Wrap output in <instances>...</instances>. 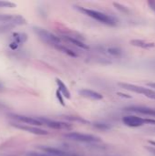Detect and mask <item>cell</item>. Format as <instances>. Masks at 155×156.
Listing matches in <instances>:
<instances>
[{"mask_svg": "<svg viewBox=\"0 0 155 156\" xmlns=\"http://www.w3.org/2000/svg\"><path fill=\"white\" fill-rule=\"evenodd\" d=\"M26 22L21 16L0 15V31H6L16 26L25 25Z\"/></svg>", "mask_w": 155, "mask_h": 156, "instance_id": "6da1fadb", "label": "cell"}, {"mask_svg": "<svg viewBox=\"0 0 155 156\" xmlns=\"http://www.w3.org/2000/svg\"><path fill=\"white\" fill-rule=\"evenodd\" d=\"M81 12L85 13L87 16L92 17L93 19H96L98 20L99 22L100 23H103L105 25H108V26H115L117 21L114 17L107 15V14H104L102 12H100V11H97V10H92V9H88V8H83V7H78Z\"/></svg>", "mask_w": 155, "mask_h": 156, "instance_id": "7a4b0ae2", "label": "cell"}, {"mask_svg": "<svg viewBox=\"0 0 155 156\" xmlns=\"http://www.w3.org/2000/svg\"><path fill=\"white\" fill-rule=\"evenodd\" d=\"M34 31L36 32V34L46 43L49 44V45H52L54 47L58 46V45H60V38L58 37H57L56 35L52 34L51 32L44 29V28H41V27H34Z\"/></svg>", "mask_w": 155, "mask_h": 156, "instance_id": "3957f363", "label": "cell"}, {"mask_svg": "<svg viewBox=\"0 0 155 156\" xmlns=\"http://www.w3.org/2000/svg\"><path fill=\"white\" fill-rule=\"evenodd\" d=\"M118 85L124 89V90H130V91H132V92H136V93H139V94H143L144 96L150 98V99H153L155 100V90H150V89H146V88H143V87H140V86H136V85H133V84H129V83H118Z\"/></svg>", "mask_w": 155, "mask_h": 156, "instance_id": "277c9868", "label": "cell"}, {"mask_svg": "<svg viewBox=\"0 0 155 156\" xmlns=\"http://www.w3.org/2000/svg\"><path fill=\"white\" fill-rule=\"evenodd\" d=\"M65 137L71 141L76 142H81V143H96L100 142V139L97 136L91 135V134H85V133H69L65 134Z\"/></svg>", "mask_w": 155, "mask_h": 156, "instance_id": "5b68a950", "label": "cell"}, {"mask_svg": "<svg viewBox=\"0 0 155 156\" xmlns=\"http://www.w3.org/2000/svg\"><path fill=\"white\" fill-rule=\"evenodd\" d=\"M43 125H46L51 129L54 130H69L71 129V126L66 122H57V121H52L48 119H44V118H38L37 119Z\"/></svg>", "mask_w": 155, "mask_h": 156, "instance_id": "8992f818", "label": "cell"}, {"mask_svg": "<svg viewBox=\"0 0 155 156\" xmlns=\"http://www.w3.org/2000/svg\"><path fill=\"white\" fill-rule=\"evenodd\" d=\"M122 122L125 125L129 127H140L145 124V120L143 118L131 115V116H125L122 119Z\"/></svg>", "mask_w": 155, "mask_h": 156, "instance_id": "52a82bcc", "label": "cell"}, {"mask_svg": "<svg viewBox=\"0 0 155 156\" xmlns=\"http://www.w3.org/2000/svg\"><path fill=\"white\" fill-rule=\"evenodd\" d=\"M128 112H137L140 114L147 115V116H153L155 117V109H151L148 107H143V106H130L125 109Z\"/></svg>", "mask_w": 155, "mask_h": 156, "instance_id": "ba28073f", "label": "cell"}, {"mask_svg": "<svg viewBox=\"0 0 155 156\" xmlns=\"http://www.w3.org/2000/svg\"><path fill=\"white\" fill-rule=\"evenodd\" d=\"M12 125L17 129H20V130H23V131H26L27 133H34V134H37V135H47L48 134V132L43 130V129H40V128H37V127H35V126H30V125H22V124H15V123H12Z\"/></svg>", "mask_w": 155, "mask_h": 156, "instance_id": "9c48e42d", "label": "cell"}, {"mask_svg": "<svg viewBox=\"0 0 155 156\" xmlns=\"http://www.w3.org/2000/svg\"><path fill=\"white\" fill-rule=\"evenodd\" d=\"M14 119L21 122H24V123H26L30 126H37V125H43L37 119H35V118H32V117H27V116H22V115H11Z\"/></svg>", "mask_w": 155, "mask_h": 156, "instance_id": "30bf717a", "label": "cell"}, {"mask_svg": "<svg viewBox=\"0 0 155 156\" xmlns=\"http://www.w3.org/2000/svg\"><path fill=\"white\" fill-rule=\"evenodd\" d=\"M79 94L85 98H89V99H91L94 101H100V100H102V98H103V96L100 93L91 90H87V89L79 90Z\"/></svg>", "mask_w": 155, "mask_h": 156, "instance_id": "8fae6325", "label": "cell"}, {"mask_svg": "<svg viewBox=\"0 0 155 156\" xmlns=\"http://www.w3.org/2000/svg\"><path fill=\"white\" fill-rule=\"evenodd\" d=\"M131 44L132 46L139 47L142 48H154L155 47L154 43L147 42V41L142 40V39H132V40H131Z\"/></svg>", "mask_w": 155, "mask_h": 156, "instance_id": "7c38bea8", "label": "cell"}, {"mask_svg": "<svg viewBox=\"0 0 155 156\" xmlns=\"http://www.w3.org/2000/svg\"><path fill=\"white\" fill-rule=\"evenodd\" d=\"M56 82H57V84H58V91L60 92V94H61L64 98L69 99V98H70V92H69L68 87L65 85V83L62 82L59 79H56Z\"/></svg>", "mask_w": 155, "mask_h": 156, "instance_id": "4fadbf2b", "label": "cell"}, {"mask_svg": "<svg viewBox=\"0 0 155 156\" xmlns=\"http://www.w3.org/2000/svg\"><path fill=\"white\" fill-rule=\"evenodd\" d=\"M26 40V35L22 33H16L14 34V42L11 44H21Z\"/></svg>", "mask_w": 155, "mask_h": 156, "instance_id": "5bb4252c", "label": "cell"}, {"mask_svg": "<svg viewBox=\"0 0 155 156\" xmlns=\"http://www.w3.org/2000/svg\"><path fill=\"white\" fill-rule=\"evenodd\" d=\"M55 48H56L57 49H58L59 51H62V52H64V53L68 54L69 56H71V57H77V54H76L74 51H72L71 49H69V48H66V47H64V46L58 45V46H56Z\"/></svg>", "mask_w": 155, "mask_h": 156, "instance_id": "9a60e30c", "label": "cell"}, {"mask_svg": "<svg viewBox=\"0 0 155 156\" xmlns=\"http://www.w3.org/2000/svg\"><path fill=\"white\" fill-rule=\"evenodd\" d=\"M66 38L69 41V42H71V43H73L74 45H76V46H78V47H79V48H88V46H86L83 42H80L79 40H78V39H76V38H73V37H66Z\"/></svg>", "mask_w": 155, "mask_h": 156, "instance_id": "2e32d148", "label": "cell"}, {"mask_svg": "<svg viewBox=\"0 0 155 156\" xmlns=\"http://www.w3.org/2000/svg\"><path fill=\"white\" fill-rule=\"evenodd\" d=\"M109 53H111V55H114V56H118L122 53V50L118 48H111L108 49Z\"/></svg>", "mask_w": 155, "mask_h": 156, "instance_id": "e0dca14e", "label": "cell"}, {"mask_svg": "<svg viewBox=\"0 0 155 156\" xmlns=\"http://www.w3.org/2000/svg\"><path fill=\"white\" fill-rule=\"evenodd\" d=\"M16 5L7 1H0V7H15Z\"/></svg>", "mask_w": 155, "mask_h": 156, "instance_id": "ac0fdd59", "label": "cell"}, {"mask_svg": "<svg viewBox=\"0 0 155 156\" xmlns=\"http://www.w3.org/2000/svg\"><path fill=\"white\" fill-rule=\"evenodd\" d=\"M113 5H114V6H116V8H117V9H119V10H121V11L124 12V13H128V12H129V10H128L124 5H121V4L113 3Z\"/></svg>", "mask_w": 155, "mask_h": 156, "instance_id": "d6986e66", "label": "cell"}, {"mask_svg": "<svg viewBox=\"0 0 155 156\" xmlns=\"http://www.w3.org/2000/svg\"><path fill=\"white\" fill-rule=\"evenodd\" d=\"M95 127H97L99 129H101V130H108V129H110V127L107 124H105V123H96Z\"/></svg>", "mask_w": 155, "mask_h": 156, "instance_id": "ffe728a7", "label": "cell"}, {"mask_svg": "<svg viewBox=\"0 0 155 156\" xmlns=\"http://www.w3.org/2000/svg\"><path fill=\"white\" fill-rule=\"evenodd\" d=\"M27 156H50L46 153H29Z\"/></svg>", "mask_w": 155, "mask_h": 156, "instance_id": "44dd1931", "label": "cell"}, {"mask_svg": "<svg viewBox=\"0 0 155 156\" xmlns=\"http://www.w3.org/2000/svg\"><path fill=\"white\" fill-rule=\"evenodd\" d=\"M148 5H149L150 8H151L152 10H153L155 12V1H151V0H149V1H148Z\"/></svg>", "mask_w": 155, "mask_h": 156, "instance_id": "7402d4cb", "label": "cell"}, {"mask_svg": "<svg viewBox=\"0 0 155 156\" xmlns=\"http://www.w3.org/2000/svg\"><path fill=\"white\" fill-rule=\"evenodd\" d=\"M57 97H58V101H60V103H61L62 105H65V104H64V101H63L62 98H61V94H60V92H59L58 90L57 91Z\"/></svg>", "mask_w": 155, "mask_h": 156, "instance_id": "603a6c76", "label": "cell"}, {"mask_svg": "<svg viewBox=\"0 0 155 156\" xmlns=\"http://www.w3.org/2000/svg\"><path fill=\"white\" fill-rule=\"evenodd\" d=\"M144 120H145V123L155 125V120L153 119H144Z\"/></svg>", "mask_w": 155, "mask_h": 156, "instance_id": "cb8c5ba5", "label": "cell"}, {"mask_svg": "<svg viewBox=\"0 0 155 156\" xmlns=\"http://www.w3.org/2000/svg\"><path fill=\"white\" fill-rule=\"evenodd\" d=\"M146 149H147L149 152H151L152 154H153L155 155V148L154 147H147Z\"/></svg>", "mask_w": 155, "mask_h": 156, "instance_id": "d4e9b609", "label": "cell"}, {"mask_svg": "<svg viewBox=\"0 0 155 156\" xmlns=\"http://www.w3.org/2000/svg\"><path fill=\"white\" fill-rule=\"evenodd\" d=\"M147 86H149V87H151V88H153V89H155V82H149V83H147Z\"/></svg>", "mask_w": 155, "mask_h": 156, "instance_id": "484cf974", "label": "cell"}, {"mask_svg": "<svg viewBox=\"0 0 155 156\" xmlns=\"http://www.w3.org/2000/svg\"><path fill=\"white\" fill-rule=\"evenodd\" d=\"M148 143H149L151 145H153V147L154 146L155 148V141H148Z\"/></svg>", "mask_w": 155, "mask_h": 156, "instance_id": "4316f807", "label": "cell"}, {"mask_svg": "<svg viewBox=\"0 0 155 156\" xmlns=\"http://www.w3.org/2000/svg\"><path fill=\"white\" fill-rule=\"evenodd\" d=\"M154 131H155V129H154Z\"/></svg>", "mask_w": 155, "mask_h": 156, "instance_id": "83f0119b", "label": "cell"}]
</instances>
